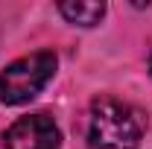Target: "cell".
<instances>
[{
  "mask_svg": "<svg viewBox=\"0 0 152 149\" xmlns=\"http://www.w3.org/2000/svg\"><path fill=\"white\" fill-rule=\"evenodd\" d=\"M146 131V114L117 96H96L88 111L91 149H134Z\"/></svg>",
  "mask_w": 152,
  "mask_h": 149,
  "instance_id": "1",
  "label": "cell"
},
{
  "mask_svg": "<svg viewBox=\"0 0 152 149\" xmlns=\"http://www.w3.org/2000/svg\"><path fill=\"white\" fill-rule=\"evenodd\" d=\"M56 64H58V58L50 50H38V53L20 56L12 64H6L0 70V102L3 105L29 102L56 76Z\"/></svg>",
  "mask_w": 152,
  "mask_h": 149,
  "instance_id": "2",
  "label": "cell"
},
{
  "mask_svg": "<svg viewBox=\"0 0 152 149\" xmlns=\"http://www.w3.org/2000/svg\"><path fill=\"white\" fill-rule=\"evenodd\" d=\"M6 149H58L61 143V131L53 123V117L47 114H29L15 120L6 134Z\"/></svg>",
  "mask_w": 152,
  "mask_h": 149,
  "instance_id": "3",
  "label": "cell"
},
{
  "mask_svg": "<svg viewBox=\"0 0 152 149\" xmlns=\"http://www.w3.org/2000/svg\"><path fill=\"white\" fill-rule=\"evenodd\" d=\"M58 12L76 26H94L105 15V3H58Z\"/></svg>",
  "mask_w": 152,
  "mask_h": 149,
  "instance_id": "4",
  "label": "cell"
},
{
  "mask_svg": "<svg viewBox=\"0 0 152 149\" xmlns=\"http://www.w3.org/2000/svg\"><path fill=\"white\" fill-rule=\"evenodd\" d=\"M149 73H152V58H149Z\"/></svg>",
  "mask_w": 152,
  "mask_h": 149,
  "instance_id": "5",
  "label": "cell"
}]
</instances>
